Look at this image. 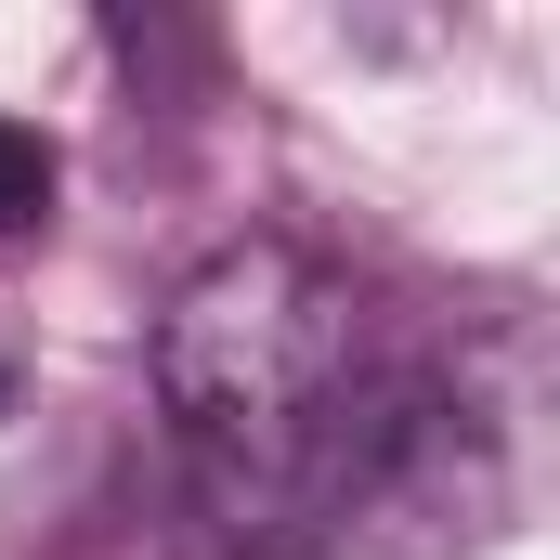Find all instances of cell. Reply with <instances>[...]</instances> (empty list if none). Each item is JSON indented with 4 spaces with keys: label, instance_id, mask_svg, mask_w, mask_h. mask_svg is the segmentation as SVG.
<instances>
[{
    "label": "cell",
    "instance_id": "obj_1",
    "mask_svg": "<svg viewBox=\"0 0 560 560\" xmlns=\"http://www.w3.org/2000/svg\"><path fill=\"white\" fill-rule=\"evenodd\" d=\"M365 287L300 235H235L156 313V405L196 456V495H248L300 430L339 405V378L365 365Z\"/></svg>",
    "mask_w": 560,
    "mask_h": 560
},
{
    "label": "cell",
    "instance_id": "obj_2",
    "mask_svg": "<svg viewBox=\"0 0 560 560\" xmlns=\"http://www.w3.org/2000/svg\"><path fill=\"white\" fill-rule=\"evenodd\" d=\"M52 196H66V156H52V131L0 118V248H13V235H39V222H52Z\"/></svg>",
    "mask_w": 560,
    "mask_h": 560
}]
</instances>
